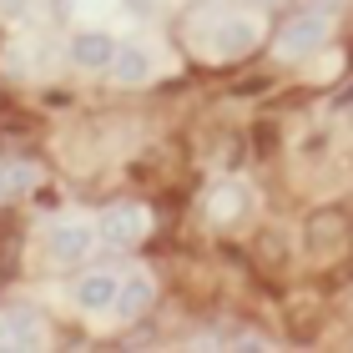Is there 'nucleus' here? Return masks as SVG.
<instances>
[{
  "label": "nucleus",
  "instance_id": "15",
  "mask_svg": "<svg viewBox=\"0 0 353 353\" xmlns=\"http://www.w3.org/2000/svg\"><path fill=\"white\" fill-rule=\"evenodd\" d=\"M0 187H6V182H0Z\"/></svg>",
  "mask_w": 353,
  "mask_h": 353
},
{
  "label": "nucleus",
  "instance_id": "3",
  "mask_svg": "<svg viewBox=\"0 0 353 353\" xmlns=\"http://www.w3.org/2000/svg\"><path fill=\"white\" fill-rule=\"evenodd\" d=\"M71 61L81 71H111V61H117V36H111V30H76L71 36Z\"/></svg>",
  "mask_w": 353,
  "mask_h": 353
},
{
  "label": "nucleus",
  "instance_id": "6",
  "mask_svg": "<svg viewBox=\"0 0 353 353\" xmlns=\"http://www.w3.org/2000/svg\"><path fill=\"white\" fill-rule=\"evenodd\" d=\"M117 288H121V278L117 272H106V268H96V272H86L81 283H76V303H81L86 313H101V308H117Z\"/></svg>",
  "mask_w": 353,
  "mask_h": 353
},
{
  "label": "nucleus",
  "instance_id": "14",
  "mask_svg": "<svg viewBox=\"0 0 353 353\" xmlns=\"http://www.w3.org/2000/svg\"><path fill=\"white\" fill-rule=\"evenodd\" d=\"M6 6H10V10H21V6H26V0H6Z\"/></svg>",
  "mask_w": 353,
  "mask_h": 353
},
{
  "label": "nucleus",
  "instance_id": "5",
  "mask_svg": "<svg viewBox=\"0 0 353 353\" xmlns=\"http://www.w3.org/2000/svg\"><path fill=\"white\" fill-rule=\"evenodd\" d=\"M51 258L56 263H81L86 252L96 248V228H86V222H61V228H51Z\"/></svg>",
  "mask_w": 353,
  "mask_h": 353
},
{
  "label": "nucleus",
  "instance_id": "1",
  "mask_svg": "<svg viewBox=\"0 0 353 353\" xmlns=\"http://www.w3.org/2000/svg\"><path fill=\"white\" fill-rule=\"evenodd\" d=\"M333 36V15L328 10H298L293 21H283L278 30V56L283 61H308L313 51H323Z\"/></svg>",
  "mask_w": 353,
  "mask_h": 353
},
{
  "label": "nucleus",
  "instance_id": "13",
  "mask_svg": "<svg viewBox=\"0 0 353 353\" xmlns=\"http://www.w3.org/2000/svg\"><path fill=\"white\" fill-rule=\"evenodd\" d=\"M51 10H56V15H66V10H71V0H51Z\"/></svg>",
  "mask_w": 353,
  "mask_h": 353
},
{
  "label": "nucleus",
  "instance_id": "10",
  "mask_svg": "<svg viewBox=\"0 0 353 353\" xmlns=\"http://www.w3.org/2000/svg\"><path fill=\"white\" fill-rule=\"evenodd\" d=\"M0 182H6V187H30V182H36V172H30V167H15V162H10Z\"/></svg>",
  "mask_w": 353,
  "mask_h": 353
},
{
  "label": "nucleus",
  "instance_id": "9",
  "mask_svg": "<svg viewBox=\"0 0 353 353\" xmlns=\"http://www.w3.org/2000/svg\"><path fill=\"white\" fill-rule=\"evenodd\" d=\"M252 36H258L252 21H222L217 36H212V51H217V56H243L248 46H252Z\"/></svg>",
  "mask_w": 353,
  "mask_h": 353
},
{
  "label": "nucleus",
  "instance_id": "2",
  "mask_svg": "<svg viewBox=\"0 0 353 353\" xmlns=\"http://www.w3.org/2000/svg\"><path fill=\"white\" fill-rule=\"evenodd\" d=\"M147 228H152L147 207L126 202V207H111V212H101V222H96V243L132 248V243H141V237H147Z\"/></svg>",
  "mask_w": 353,
  "mask_h": 353
},
{
  "label": "nucleus",
  "instance_id": "8",
  "mask_svg": "<svg viewBox=\"0 0 353 353\" xmlns=\"http://www.w3.org/2000/svg\"><path fill=\"white\" fill-rule=\"evenodd\" d=\"M111 76L126 86H141L152 76V56L141 51V46H117V61H111Z\"/></svg>",
  "mask_w": 353,
  "mask_h": 353
},
{
  "label": "nucleus",
  "instance_id": "12",
  "mask_svg": "<svg viewBox=\"0 0 353 353\" xmlns=\"http://www.w3.org/2000/svg\"><path fill=\"white\" fill-rule=\"evenodd\" d=\"M126 6H132V10H141V15H147V10H152V0H126Z\"/></svg>",
  "mask_w": 353,
  "mask_h": 353
},
{
  "label": "nucleus",
  "instance_id": "7",
  "mask_svg": "<svg viewBox=\"0 0 353 353\" xmlns=\"http://www.w3.org/2000/svg\"><path fill=\"white\" fill-rule=\"evenodd\" d=\"M147 308H152V278H147V272H126L121 288H117V313L121 318H137Z\"/></svg>",
  "mask_w": 353,
  "mask_h": 353
},
{
  "label": "nucleus",
  "instance_id": "11",
  "mask_svg": "<svg viewBox=\"0 0 353 353\" xmlns=\"http://www.w3.org/2000/svg\"><path fill=\"white\" fill-rule=\"evenodd\" d=\"M237 343H243V348H268V339H263V333H243Z\"/></svg>",
  "mask_w": 353,
  "mask_h": 353
},
{
  "label": "nucleus",
  "instance_id": "4",
  "mask_svg": "<svg viewBox=\"0 0 353 353\" xmlns=\"http://www.w3.org/2000/svg\"><path fill=\"white\" fill-rule=\"evenodd\" d=\"M46 328L36 308H6L0 313V348H41Z\"/></svg>",
  "mask_w": 353,
  "mask_h": 353
}]
</instances>
